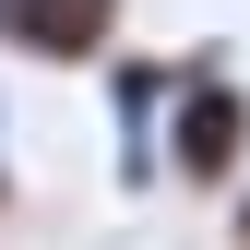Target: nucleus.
Instances as JSON below:
<instances>
[{
  "label": "nucleus",
  "instance_id": "5",
  "mask_svg": "<svg viewBox=\"0 0 250 250\" xmlns=\"http://www.w3.org/2000/svg\"><path fill=\"white\" fill-rule=\"evenodd\" d=\"M12 36H24V0H0V48H12Z\"/></svg>",
  "mask_w": 250,
  "mask_h": 250
},
{
  "label": "nucleus",
  "instance_id": "3",
  "mask_svg": "<svg viewBox=\"0 0 250 250\" xmlns=\"http://www.w3.org/2000/svg\"><path fill=\"white\" fill-rule=\"evenodd\" d=\"M119 24H131V0H24L12 60H36V72H96L119 48Z\"/></svg>",
  "mask_w": 250,
  "mask_h": 250
},
{
  "label": "nucleus",
  "instance_id": "4",
  "mask_svg": "<svg viewBox=\"0 0 250 250\" xmlns=\"http://www.w3.org/2000/svg\"><path fill=\"white\" fill-rule=\"evenodd\" d=\"M227 203H238V214H227V238H238V250H250V179H238V191H227Z\"/></svg>",
  "mask_w": 250,
  "mask_h": 250
},
{
  "label": "nucleus",
  "instance_id": "1",
  "mask_svg": "<svg viewBox=\"0 0 250 250\" xmlns=\"http://www.w3.org/2000/svg\"><path fill=\"white\" fill-rule=\"evenodd\" d=\"M155 155H167L179 191H238L250 179V83L214 48L179 60V96H167V119H155Z\"/></svg>",
  "mask_w": 250,
  "mask_h": 250
},
{
  "label": "nucleus",
  "instance_id": "6",
  "mask_svg": "<svg viewBox=\"0 0 250 250\" xmlns=\"http://www.w3.org/2000/svg\"><path fill=\"white\" fill-rule=\"evenodd\" d=\"M0 214H12V167H0Z\"/></svg>",
  "mask_w": 250,
  "mask_h": 250
},
{
  "label": "nucleus",
  "instance_id": "2",
  "mask_svg": "<svg viewBox=\"0 0 250 250\" xmlns=\"http://www.w3.org/2000/svg\"><path fill=\"white\" fill-rule=\"evenodd\" d=\"M96 72H107V119H119V203H143L155 179H167L155 119H167V96H179V60H155V48H107Z\"/></svg>",
  "mask_w": 250,
  "mask_h": 250
}]
</instances>
